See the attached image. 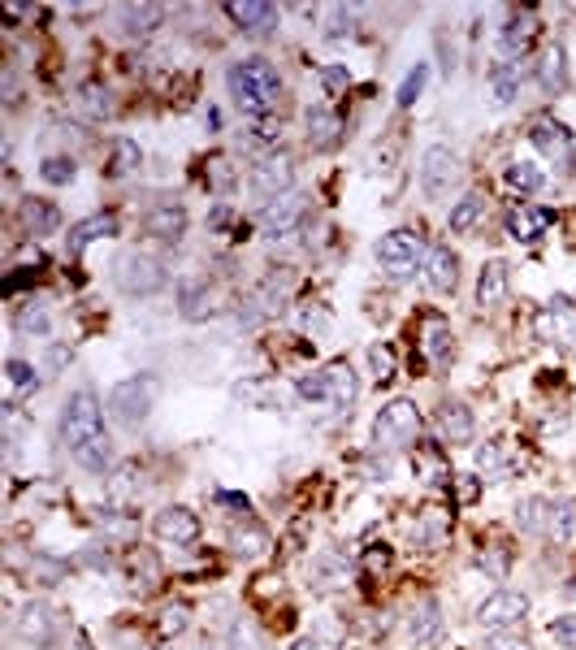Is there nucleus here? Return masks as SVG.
I'll return each mask as SVG.
<instances>
[{
	"mask_svg": "<svg viewBox=\"0 0 576 650\" xmlns=\"http://www.w3.org/2000/svg\"><path fill=\"white\" fill-rule=\"evenodd\" d=\"M5 377H9V386H13V390L35 386V369H31L26 360H9V364H5Z\"/></svg>",
	"mask_w": 576,
	"mask_h": 650,
	"instance_id": "nucleus-54",
	"label": "nucleus"
},
{
	"mask_svg": "<svg viewBox=\"0 0 576 650\" xmlns=\"http://www.w3.org/2000/svg\"><path fill=\"white\" fill-rule=\"evenodd\" d=\"M490 91L499 104H512L520 96V70L516 65H494L490 70Z\"/></svg>",
	"mask_w": 576,
	"mask_h": 650,
	"instance_id": "nucleus-39",
	"label": "nucleus"
},
{
	"mask_svg": "<svg viewBox=\"0 0 576 650\" xmlns=\"http://www.w3.org/2000/svg\"><path fill=\"white\" fill-rule=\"evenodd\" d=\"M217 503H226V507H243V512H247V499H243V494H217Z\"/></svg>",
	"mask_w": 576,
	"mask_h": 650,
	"instance_id": "nucleus-61",
	"label": "nucleus"
},
{
	"mask_svg": "<svg viewBox=\"0 0 576 650\" xmlns=\"http://www.w3.org/2000/svg\"><path fill=\"white\" fill-rule=\"evenodd\" d=\"M529 139H533V148L542 156H551V161H564L572 152V130L564 122H555V117H538L529 130Z\"/></svg>",
	"mask_w": 576,
	"mask_h": 650,
	"instance_id": "nucleus-15",
	"label": "nucleus"
},
{
	"mask_svg": "<svg viewBox=\"0 0 576 650\" xmlns=\"http://www.w3.org/2000/svg\"><path fill=\"white\" fill-rule=\"evenodd\" d=\"M139 161H143V152H139L135 139H117L113 143V174H130Z\"/></svg>",
	"mask_w": 576,
	"mask_h": 650,
	"instance_id": "nucleus-45",
	"label": "nucleus"
},
{
	"mask_svg": "<svg viewBox=\"0 0 576 650\" xmlns=\"http://www.w3.org/2000/svg\"><path fill=\"white\" fill-rule=\"evenodd\" d=\"M61 442L70 451V460L87 473H104L109 468V429H104V408L91 390H74L65 399V412H61Z\"/></svg>",
	"mask_w": 576,
	"mask_h": 650,
	"instance_id": "nucleus-1",
	"label": "nucleus"
},
{
	"mask_svg": "<svg viewBox=\"0 0 576 650\" xmlns=\"http://www.w3.org/2000/svg\"><path fill=\"white\" fill-rule=\"evenodd\" d=\"M477 468L486 477H499L503 473V447H499V442H486V447H477Z\"/></svg>",
	"mask_w": 576,
	"mask_h": 650,
	"instance_id": "nucleus-50",
	"label": "nucleus"
},
{
	"mask_svg": "<svg viewBox=\"0 0 576 650\" xmlns=\"http://www.w3.org/2000/svg\"><path fill=\"white\" fill-rule=\"evenodd\" d=\"M295 395L304 399V403H312V408H321V403H330V377H325V369L321 373H304L295 382Z\"/></svg>",
	"mask_w": 576,
	"mask_h": 650,
	"instance_id": "nucleus-41",
	"label": "nucleus"
},
{
	"mask_svg": "<svg viewBox=\"0 0 576 650\" xmlns=\"http://www.w3.org/2000/svg\"><path fill=\"white\" fill-rule=\"evenodd\" d=\"M304 217H308V195H304V191H291V195L273 200L265 213H260V234H265V239H273V243H278V239H291Z\"/></svg>",
	"mask_w": 576,
	"mask_h": 650,
	"instance_id": "nucleus-10",
	"label": "nucleus"
},
{
	"mask_svg": "<svg viewBox=\"0 0 576 650\" xmlns=\"http://www.w3.org/2000/svg\"><path fill=\"white\" fill-rule=\"evenodd\" d=\"M299 325H304V330H325V325H330V312H325L321 304L317 308H299Z\"/></svg>",
	"mask_w": 576,
	"mask_h": 650,
	"instance_id": "nucleus-57",
	"label": "nucleus"
},
{
	"mask_svg": "<svg viewBox=\"0 0 576 650\" xmlns=\"http://www.w3.org/2000/svg\"><path fill=\"white\" fill-rule=\"evenodd\" d=\"M286 291H291V269H273L265 282H260V291H256V299L252 304H260V312H278L282 304H286Z\"/></svg>",
	"mask_w": 576,
	"mask_h": 650,
	"instance_id": "nucleus-32",
	"label": "nucleus"
},
{
	"mask_svg": "<svg viewBox=\"0 0 576 650\" xmlns=\"http://www.w3.org/2000/svg\"><path fill=\"white\" fill-rule=\"evenodd\" d=\"M312 585H317V590H343L347 585V564L338 555H321L317 564H312Z\"/></svg>",
	"mask_w": 576,
	"mask_h": 650,
	"instance_id": "nucleus-37",
	"label": "nucleus"
},
{
	"mask_svg": "<svg viewBox=\"0 0 576 650\" xmlns=\"http://www.w3.org/2000/svg\"><path fill=\"white\" fill-rule=\"evenodd\" d=\"M230 22H239V31H269L278 22V5H260V0H243V5H226Z\"/></svg>",
	"mask_w": 576,
	"mask_h": 650,
	"instance_id": "nucleus-27",
	"label": "nucleus"
},
{
	"mask_svg": "<svg viewBox=\"0 0 576 650\" xmlns=\"http://www.w3.org/2000/svg\"><path fill=\"white\" fill-rule=\"evenodd\" d=\"M377 265L390 282H408L416 278V269L425 265V239L416 230H390L377 243Z\"/></svg>",
	"mask_w": 576,
	"mask_h": 650,
	"instance_id": "nucleus-5",
	"label": "nucleus"
},
{
	"mask_svg": "<svg viewBox=\"0 0 576 650\" xmlns=\"http://www.w3.org/2000/svg\"><path fill=\"white\" fill-rule=\"evenodd\" d=\"M152 533L169 546H191L200 538V516H195L191 507H161V512L152 516Z\"/></svg>",
	"mask_w": 576,
	"mask_h": 650,
	"instance_id": "nucleus-11",
	"label": "nucleus"
},
{
	"mask_svg": "<svg viewBox=\"0 0 576 650\" xmlns=\"http://www.w3.org/2000/svg\"><path fill=\"white\" fill-rule=\"evenodd\" d=\"M533 39H538V22H533V13H516V18L503 22L499 48H503V57H525V52L533 48Z\"/></svg>",
	"mask_w": 576,
	"mask_h": 650,
	"instance_id": "nucleus-19",
	"label": "nucleus"
},
{
	"mask_svg": "<svg viewBox=\"0 0 576 650\" xmlns=\"http://www.w3.org/2000/svg\"><path fill=\"white\" fill-rule=\"evenodd\" d=\"M226 87H230L234 104L252 117H265L269 109H278V96H282V78L265 57L234 61L226 70Z\"/></svg>",
	"mask_w": 576,
	"mask_h": 650,
	"instance_id": "nucleus-2",
	"label": "nucleus"
},
{
	"mask_svg": "<svg viewBox=\"0 0 576 650\" xmlns=\"http://www.w3.org/2000/svg\"><path fill=\"white\" fill-rule=\"evenodd\" d=\"M156 395H161V382L152 373H135V377H122V382L109 386V416L117 425H143L156 408Z\"/></svg>",
	"mask_w": 576,
	"mask_h": 650,
	"instance_id": "nucleus-3",
	"label": "nucleus"
},
{
	"mask_svg": "<svg viewBox=\"0 0 576 650\" xmlns=\"http://www.w3.org/2000/svg\"><path fill=\"white\" fill-rule=\"evenodd\" d=\"M438 429H442V438L451 442H473V434H477V421H473V408L468 403H460V399H447L438 408Z\"/></svg>",
	"mask_w": 576,
	"mask_h": 650,
	"instance_id": "nucleus-17",
	"label": "nucleus"
},
{
	"mask_svg": "<svg viewBox=\"0 0 576 650\" xmlns=\"http://www.w3.org/2000/svg\"><path fill=\"white\" fill-rule=\"evenodd\" d=\"M161 18H165L161 5H122L117 9V22H122L126 39H148L156 26H161Z\"/></svg>",
	"mask_w": 576,
	"mask_h": 650,
	"instance_id": "nucleus-22",
	"label": "nucleus"
},
{
	"mask_svg": "<svg viewBox=\"0 0 576 650\" xmlns=\"http://www.w3.org/2000/svg\"><path fill=\"white\" fill-rule=\"evenodd\" d=\"M373 442L377 451H403L421 442V412L412 399H390L382 412L373 416Z\"/></svg>",
	"mask_w": 576,
	"mask_h": 650,
	"instance_id": "nucleus-4",
	"label": "nucleus"
},
{
	"mask_svg": "<svg viewBox=\"0 0 576 650\" xmlns=\"http://www.w3.org/2000/svg\"><path fill=\"white\" fill-rule=\"evenodd\" d=\"M386 564H390V551H386V546H373V551L364 555V568H373V572L386 568Z\"/></svg>",
	"mask_w": 576,
	"mask_h": 650,
	"instance_id": "nucleus-60",
	"label": "nucleus"
},
{
	"mask_svg": "<svg viewBox=\"0 0 576 650\" xmlns=\"http://www.w3.org/2000/svg\"><path fill=\"white\" fill-rule=\"evenodd\" d=\"M546 520H551V499L542 494H529V499L516 503V525L525 533H546Z\"/></svg>",
	"mask_w": 576,
	"mask_h": 650,
	"instance_id": "nucleus-31",
	"label": "nucleus"
},
{
	"mask_svg": "<svg viewBox=\"0 0 576 650\" xmlns=\"http://www.w3.org/2000/svg\"><path fill=\"white\" fill-rule=\"evenodd\" d=\"M239 399H252L256 408H265V412H278L282 408V386L278 382H247V386H239L234 390Z\"/></svg>",
	"mask_w": 576,
	"mask_h": 650,
	"instance_id": "nucleus-40",
	"label": "nucleus"
},
{
	"mask_svg": "<svg viewBox=\"0 0 576 650\" xmlns=\"http://www.w3.org/2000/svg\"><path fill=\"white\" fill-rule=\"evenodd\" d=\"M13 330H18L22 338H48V330H52L48 308L35 304V299H26V304L18 308V317H13Z\"/></svg>",
	"mask_w": 576,
	"mask_h": 650,
	"instance_id": "nucleus-33",
	"label": "nucleus"
},
{
	"mask_svg": "<svg viewBox=\"0 0 576 650\" xmlns=\"http://www.w3.org/2000/svg\"><path fill=\"white\" fill-rule=\"evenodd\" d=\"M178 312L187 321H208L217 317V304H213V291L204 282H182L178 286Z\"/></svg>",
	"mask_w": 576,
	"mask_h": 650,
	"instance_id": "nucleus-23",
	"label": "nucleus"
},
{
	"mask_svg": "<svg viewBox=\"0 0 576 650\" xmlns=\"http://www.w3.org/2000/svg\"><path fill=\"white\" fill-rule=\"evenodd\" d=\"M481 650H533V642H529V637H520V633H512V629H503V633H490Z\"/></svg>",
	"mask_w": 576,
	"mask_h": 650,
	"instance_id": "nucleus-51",
	"label": "nucleus"
},
{
	"mask_svg": "<svg viewBox=\"0 0 576 650\" xmlns=\"http://www.w3.org/2000/svg\"><path fill=\"white\" fill-rule=\"evenodd\" d=\"M529 616V598L520 590H494L477 603V624L490 633H503V629H516L520 620Z\"/></svg>",
	"mask_w": 576,
	"mask_h": 650,
	"instance_id": "nucleus-9",
	"label": "nucleus"
},
{
	"mask_svg": "<svg viewBox=\"0 0 576 650\" xmlns=\"http://www.w3.org/2000/svg\"><path fill=\"white\" fill-rule=\"evenodd\" d=\"M291 182H295L291 156H286V152H269V156H260V161L252 165V178H247V187H252L256 200L269 208L273 200L291 195Z\"/></svg>",
	"mask_w": 576,
	"mask_h": 650,
	"instance_id": "nucleus-7",
	"label": "nucleus"
},
{
	"mask_svg": "<svg viewBox=\"0 0 576 650\" xmlns=\"http://www.w3.org/2000/svg\"><path fill=\"white\" fill-rule=\"evenodd\" d=\"M425 83H429V65L425 61H416V70H408V78H403V87H399V109H412L416 100H421V91H425Z\"/></svg>",
	"mask_w": 576,
	"mask_h": 650,
	"instance_id": "nucleus-43",
	"label": "nucleus"
},
{
	"mask_svg": "<svg viewBox=\"0 0 576 650\" xmlns=\"http://www.w3.org/2000/svg\"><path fill=\"white\" fill-rule=\"evenodd\" d=\"M100 525L109 529L113 538H130V533H135V520H130V516H122V512H117V507H109V512L100 516Z\"/></svg>",
	"mask_w": 576,
	"mask_h": 650,
	"instance_id": "nucleus-55",
	"label": "nucleus"
},
{
	"mask_svg": "<svg viewBox=\"0 0 576 650\" xmlns=\"http://www.w3.org/2000/svg\"><path fill=\"white\" fill-rule=\"evenodd\" d=\"M481 213H486V195H477V191H468L460 204L451 208V230L455 234H468L481 221Z\"/></svg>",
	"mask_w": 576,
	"mask_h": 650,
	"instance_id": "nucleus-34",
	"label": "nucleus"
},
{
	"mask_svg": "<svg viewBox=\"0 0 576 650\" xmlns=\"http://www.w3.org/2000/svg\"><path fill=\"white\" fill-rule=\"evenodd\" d=\"M143 494V468L139 464H117L109 477V499L113 503H139Z\"/></svg>",
	"mask_w": 576,
	"mask_h": 650,
	"instance_id": "nucleus-29",
	"label": "nucleus"
},
{
	"mask_svg": "<svg viewBox=\"0 0 576 650\" xmlns=\"http://www.w3.org/2000/svg\"><path fill=\"white\" fill-rule=\"evenodd\" d=\"M230 650H260V633L252 620H234L230 624Z\"/></svg>",
	"mask_w": 576,
	"mask_h": 650,
	"instance_id": "nucleus-49",
	"label": "nucleus"
},
{
	"mask_svg": "<svg viewBox=\"0 0 576 650\" xmlns=\"http://www.w3.org/2000/svg\"><path fill=\"white\" fill-rule=\"evenodd\" d=\"M295 650H325V642H321V637H299Z\"/></svg>",
	"mask_w": 576,
	"mask_h": 650,
	"instance_id": "nucleus-62",
	"label": "nucleus"
},
{
	"mask_svg": "<svg viewBox=\"0 0 576 650\" xmlns=\"http://www.w3.org/2000/svg\"><path fill=\"white\" fill-rule=\"evenodd\" d=\"M442 629H447V624H442V603H438V598H421L416 611L408 616V637L416 646H438Z\"/></svg>",
	"mask_w": 576,
	"mask_h": 650,
	"instance_id": "nucleus-13",
	"label": "nucleus"
},
{
	"mask_svg": "<svg viewBox=\"0 0 576 650\" xmlns=\"http://www.w3.org/2000/svg\"><path fill=\"white\" fill-rule=\"evenodd\" d=\"M369 369H373L377 382H390V377H395V347L373 343L369 347Z\"/></svg>",
	"mask_w": 576,
	"mask_h": 650,
	"instance_id": "nucleus-44",
	"label": "nucleus"
},
{
	"mask_svg": "<svg viewBox=\"0 0 576 650\" xmlns=\"http://www.w3.org/2000/svg\"><path fill=\"white\" fill-rule=\"evenodd\" d=\"M18 637L22 642H35V646H48L52 637H57V629H61V620H57V611H52L48 603H26L22 607V616H18Z\"/></svg>",
	"mask_w": 576,
	"mask_h": 650,
	"instance_id": "nucleus-12",
	"label": "nucleus"
},
{
	"mask_svg": "<svg viewBox=\"0 0 576 650\" xmlns=\"http://www.w3.org/2000/svg\"><path fill=\"white\" fill-rule=\"evenodd\" d=\"M200 650H208V646H200Z\"/></svg>",
	"mask_w": 576,
	"mask_h": 650,
	"instance_id": "nucleus-64",
	"label": "nucleus"
},
{
	"mask_svg": "<svg viewBox=\"0 0 576 650\" xmlns=\"http://www.w3.org/2000/svg\"><path fill=\"white\" fill-rule=\"evenodd\" d=\"M234 178L239 174H234V165L226 161V156H213V161H208V187H213L217 195H226L234 187Z\"/></svg>",
	"mask_w": 576,
	"mask_h": 650,
	"instance_id": "nucleus-46",
	"label": "nucleus"
},
{
	"mask_svg": "<svg viewBox=\"0 0 576 650\" xmlns=\"http://www.w3.org/2000/svg\"><path fill=\"white\" fill-rule=\"evenodd\" d=\"M343 139V117L334 109H308V143L312 148H334V143Z\"/></svg>",
	"mask_w": 576,
	"mask_h": 650,
	"instance_id": "nucleus-26",
	"label": "nucleus"
},
{
	"mask_svg": "<svg viewBox=\"0 0 576 650\" xmlns=\"http://www.w3.org/2000/svg\"><path fill=\"white\" fill-rule=\"evenodd\" d=\"M412 473L421 477L425 486H442V481H455V477H451V464H447V455H442L438 442H429V447H421V442H416Z\"/></svg>",
	"mask_w": 576,
	"mask_h": 650,
	"instance_id": "nucleus-21",
	"label": "nucleus"
},
{
	"mask_svg": "<svg viewBox=\"0 0 576 650\" xmlns=\"http://www.w3.org/2000/svg\"><path fill=\"white\" fill-rule=\"evenodd\" d=\"M503 299H507V265L503 260H486V269L477 273V304L499 308Z\"/></svg>",
	"mask_w": 576,
	"mask_h": 650,
	"instance_id": "nucleus-24",
	"label": "nucleus"
},
{
	"mask_svg": "<svg viewBox=\"0 0 576 650\" xmlns=\"http://www.w3.org/2000/svg\"><path fill=\"white\" fill-rule=\"evenodd\" d=\"M187 624H191V611L182 607V603H169V607L161 611V633H165V637L187 633Z\"/></svg>",
	"mask_w": 576,
	"mask_h": 650,
	"instance_id": "nucleus-48",
	"label": "nucleus"
},
{
	"mask_svg": "<svg viewBox=\"0 0 576 650\" xmlns=\"http://www.w3.org/2000/svg\"><path fill=\"white\" fill-rule=\"evenodd\" d=\"M564 594H568V598H576V581H568V585H564Z\"/></svg>",
	"mask_w": 576,
	"mask_h": 650,
	"instance_id": "nucleus-63",
	"label": "nucleus"
},
{
	"mask_svg": "<svg viewBox=\"0 0 576 650\" xmlns=\"http://www.w3.org/2000/svg\"><path fill=\"white\" fill-rule=\"evenodd\" d=\"M143 230L161 243H178L187 234V208L182 204H152L148 217H143Z\"/></svg>",
	"mask_w": 576,
	"mask_h": 650,
	"instance_id": "nucleus-14",
	"label": "nucleus"
},
{
	"mask_svg": "<svg viewBox=\"0 0 576 650\" xmlns=\"http://www.w3.org/2000/svg\"><path fill=\"white\" fill-rule=\"evenodd\" d=\"M39 178H44L48 187H70V182L78 178V165L70 161V156H48V161L39 165Z\"/></svg>",
	"mask_w": 576,
	"mask_h": 650,
	"instance_id": "nucleus-42",
	"label": "nucleus"
},
{
	"mask_svg": "<svg viewBox=\"0 0 576 650\" xmlns=\"http://www.w3.org/2000/svg\"><path fill=\"white\" fill-rule=\"evenodd\" d=\"M538 78H542V87L546 91H559L568 83V57H564V48H546V57H542V70H538Z\"/></svg>",
	"mask_w": 576,
	"mask_h": 650,
	"instance_id": "nucleus-38",
	"label": "nucleus"
},
{
	"mask_svg": "<svg viewBox=\"0 0 576 650\" xmlns=\"http://www.w3.org/2000/svg\"><path fill=\"white\" fill-rule=\"evenodd\" d=\"M477 477H455V494H460V503H473L477 499Z\"/></svg>",
	"mask_w": 576,
	"mask_h": 650,
	"instance_id": "nucleus-59",
	"label": "nucleus"
},
{
	"mask_svg": "<svg viewBox=\"0 0 576 650\" xmlns=\"http://www.w3.org/2000/svg\"><path fill=\"white\" fill-rule=\"evenodd\" d=\"M22 221H26V230H31L35 234V239H39V234H52V230H57V208H52V204H44V200H26L22 204Z\"/></svg>",
	"mask_w": 576,
	"mask_h": 650,
	"instance_id": "nucleus-36",
	"label": "nucleus"
},
{
	"mask_svg": "<svg viewBox=\"0 0 576 650\" xmlns=\"http://www.w3.org/2000/svg\"><path fill=\"white\" fill-rule=\"evenodd\" d=\"M546 226H551V213L546 208H516L512 217H507V234H512L516 243H533V239H542Z\"/></svg>",
	"mask_w": 576,
	"mask_h": 650,
	"instance_id": "nucleus-25",
	"label": "nucleus"
},
{
	"mask_svg": "<svg viewBox=\"0 0 576 650\" xmlns=\"http://www.w3.org/2000/svg\"><path fill=\"white\" fill-rule=\"evenodd\" d=\"M351 31H356V9H343V5L330 9V31H325V35H330V39H343V35H351Z\"/></svg>",
	"mask_w": 576,
	"mask_h": 650,
	"instance_id": "nucleus-52",
	"label": "nucleus"
},
{
	"mask_svg": "<svg viewBox=\"0 0 576 650\" xmlns=\"http://www.w3.org/2000/svg\"><path fill=\"white\" fill-rule=\"evenodd\" d=\"M83 109H87L91 117H109V113H113L109 91H100V87H83Z\"/></svg>",
	"mask_w": 576,
	"mask_h": 650,
	"instance_id": "nucleus-53",
	"label": "nucleus"
},
{
	"mask_svg": "<svg viewBox=\"0 0 576 650\" xmlns=\"http://www.w3.org/2000/svg\"><path fill=\"white\" fill-rule=\"evenodd\" d=\"M113 282L122 295H135V299H148L165 286V265L152 260L148 252H122L113 265Z\"/></svg>",
	"mask_w": 576,
	"mask_h": 650,
	"instance_id": "nucleus-6",
	"label": "nucleus"
},
{
	"mask_svg": "<svg viewBox=\"0 0 576 650\" xmlns=\"http://www.w3.org/2000/svg\"><path fill=\"white\" fill-rule=\"evenodd\" d=\"M425 278L434 291H455V282H460V256L451 252V247H434V252L425 256Z\"/></svg>",
	"mask_w": 576,
	"mask_h": 650,
	"instance_id": "nucleus-20",
	"label": "nucleus"
},
{
	"mask_svg": "<svg viewBox=\"0 0 576 650\" xmlns=\"http://www.w3.org/2000/svg\"><path fill=\"white\" fill-rule=\"evenodd\" d=\"M109 234H117V217L113 213H91L83 221H74L70 234H65V247H70V256L87 252L96 239H109Z\"/></svg>",
	"mask_w": 576,
	"mask_h": 650,
	"instance_id": "nucleus-16",
	"label": "nucleus"
},
{
	"mask_svg": "<svg viewBox=\"0 0 576 650\" xmlns=\"http://www.w3.org/2000/svg\"><path fill=\"white\" fill-rule=\"evenodd\" d=\"M325 377H330V408L334 412H351L360 399V377L356 369H351L347 360H334L330 369H325Z\"/></svg>",
	"mask_w": 576,
	"mask_h": 650,
	"instance_id": "nucleus-18",
	"label": "nucleus"
},
{
	"mask_svg": "<svg viewBox=\"0 0 576 650\" xmlns=\"http://www.w3.org/2000/svg\"><path fill=\"white\" fill-rule=\"evenodd\" d=\"M455 182H460V156H455L451 148H442V143L425 148V156H421V191L429 195V200H447V195L455 191Z\"/></svg>",
	"mask_w": 576,
	"mask_h": 650,
	"instance_id": "nucleus-8",
	"label": "nucleus"
},
{
	"mask_svg": "<svg viewBox=\"0 0 576 650\" xmlns=\"http://www.w3.org/2000/svg\"><path fill=\"white\" fill-rule=\"evenodd\" d=\"M542 182H546L542 165H533V161H512V165H507V187L520 191V195L542 191Z\"/></svg>",
	"mask_w": 576,
	"mask_h": 650,
	"instance_id": "nucleus-35",
	"label": "nucleus"
},
{
	"mask_svg": "<svg viewBox=\"0 0 576 650\" xmlns=\"http://www.w3.org/2000/svg\"><path fill=\"white\" fill-rule=\"evenodd\" d=\"M234 551H239V555H247V559H256V555H265L269 551V538H265V533H260V529H239V533H234Z\"/></svg>",
	"mask_w": 576,
	"mask_h": 650,
	"instance_id": "nucleus-47",
	"label": "nucleus"
},
{
	"mask_svg": "<svg viewBox=\"0 0 576 650\" xmlns=\"http://www.w3.org/2000/svg\"><path fill=\"white\" fill-rule=\"evenodd\" d=\"M546 538H555L559 546H568V542L576 538V499H555V503H551Z\"/></svg>",
	"mask_w": 576,
	"mask_h": 650,
	"instance_id": "nucleus-30",
	"label": "nucleus"
},
{
	"mask_svg": "<svg viewBox=\"0 0 576 650\" xmlns=\"http://www.w3.org/2000/svg\"><path fill=\"white\" fill-rule=\"evenodd\" d=\"M551 637H555V642H564L568 650H576V616H559V620H551Z\"/></svg>",
	"mask_w": 576,
	"mask_h": 650,
	"instance_id": "nucleus-56",
	"label": "nucleus"
},
{
	"mask_svg": "<svg viewBox=\"0 0 576 650\" xmlns=\"http://www.w3.org/2000/svg\"><path fill=\"white\" fill-rule=\"evenodd\" d=\"M425 356L438 364H451V356H455V334H451V325L442 321V317H429L425 321Z\"/></svg>",
	"mask_w": 576,
	"mask_h": 650,
	"instance_id": "nucleus-28",
	"label": "nucleus"
},
{
	"mask_svg": "<svg viewBox=\"0 0 576 650\" xmlns=\"http://www.w3.org/2000/svg\"><path fill=\"white\" fill-rule=\"evenodd\" d=\"M321 83L330 87V91H343V87L351 83V70H347V65H325V70H321Z\"/></svg>",
	"mask_w": 576,
	"mask_h": 650,
	"instance_id": "nucleus-58",
	"label": "nucleus"
}]
</instances>
